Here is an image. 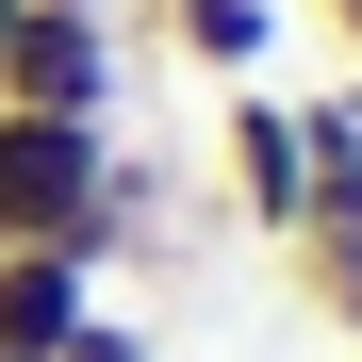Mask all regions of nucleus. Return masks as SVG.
I'll use <instances>...</instances> for the list:
<instances>
[{
	"label": "nucleus",
	"instance_id": "obj_1",
	"mask_svg": "<svg viewBox=\"0 0 362 362\" xmlns=\"http://www.w3.org/2000/svg\"><path fill=\"white\" fill-rule=\"evenodd\" d=\"M99 181H115V115H0V247L99 264Z\"/></svg>",
	"mask_w": 362,
	"mask_h": 362
},
{
	"label": "nucleus",
	"instance_id": "obj_2",
	"mask_svg": "<svg viewBox=\"0 0 362 362\" xmlns=\"http://www.w3.org/2000/svg\"><path fill=\"white\" fill-rule=\"evenodd\" d=\"M214 181H230V214L264 230H296V198H313V148H296V99L280 83H214Z\"/></svg>",
	"mask_w": 362,
	"mask_h": 362
},
{
	"label": "nucleus",
	"instance_id": "obj_3",
	"mask_svg": "<svg viewBox=\"0 0 362 362\" xmlns=\"http://www.w3.org/2000/svg\"><path fill=\"white\" fill-rule=\"evenodd\" d=\"M0 115H115V17L17 0V33H0Z\"/></svg>",
	"mask_w": 362,
	"mask_h": 362
},
{
	"label": "nucleus",
	"instance_id": "obj_4",
	"mask_svg": "<svg viewBox=\"0 0 362 362\" xmlns=\"http://www.w3.org/2000/svg\"><path fill=\"white\" fill-rule=\"evenodd\" d=\"M99 313L83 247H0V362H66V329Z\"/></svg>",
	"mask_w": 362,
	"mask_h": 362
},
{
	"label": "nucleus",
	"instance_id": "obj_5",
	"mask_svg": "<svg viewBox=\"0 0 362 362\" xmlns=\"http://www.w3.org/2000/svg\"><path fill=\"white\" fill-rule=\"evenodd\" d=\"M148 17H165V49H181V66H198V83H264L280 66V0H148Z\"/></svg>",
	"mask_w": 362,
	"mask_h": 362
},
{
	"label": "nucleus",
	"instance_id": "obj_6",
	"mask_svg": "<svg viewBox=\"0 0 362 362\" xmlns=\"http://www.w3.org/2000/svg\"><path fill=\"white\" fill-rule=\"evenodd\" d=\"M280 264H296V296H313V329H329V346H362V247H313V230H296Z\"/></svg>",
	"mask_w": 362,
	"mask_h": 362
},
{
	"label": "nucleus",
	"instance_id": "obj_7",
	"mask_svg": "<svg viewBox=\"0 0 362 362\" xmlns=\"http://www.w3.org/2000/svg\"><path fill=\"white\" fill-rule=\"evenodd\" d=\"M66 362H148V329H132V313H115V296H99V313L66 329Z\"/></svg>",
	"mask_w": 362,
	"mask_h": 362
},
{
	"label": "nucleus",
	"instance_id": "obj_8",
	"mask_svg": "<svg viewBox=\"0 0 362 362\" xmlns=\"http://www.w3.org/2000/svg\"><path fill=\"white\" fill-rule=\"evenodd\" d=\"M313 33H329V49H346V66H362V0H313Z\"/></svg>",
	"mask_w": 362,
	"mask_h": 362
},
{
	"label": "nucleus",
	"instance_id": "obj_9",
	"mask_svg": "<svg viewBox=\"0 0 362 362\" xmlns=\"http://www.w3.org/2000/svg\"><path fill=\"white\" fill-rule=\"evenodd\" d=\"M66 17H132V0H66Z\"/></svg>",
	"mask_w": 362,
	"mask_h": 362
},
{
	"label": "nucleus",
	"instance_id": "obj_10",
	"mask_svg": "<svg viewBox=\"0 0 362 362\" xmlns=\"http://www.w3.org/2000/svg\"><path fill=\"white\" fill-rule=\"evenodd\" d=\"M0 33H17V0H0Z\"/></svg>",
	"mask_w": 362,
	"mask_h": 362
}]
</instances>
